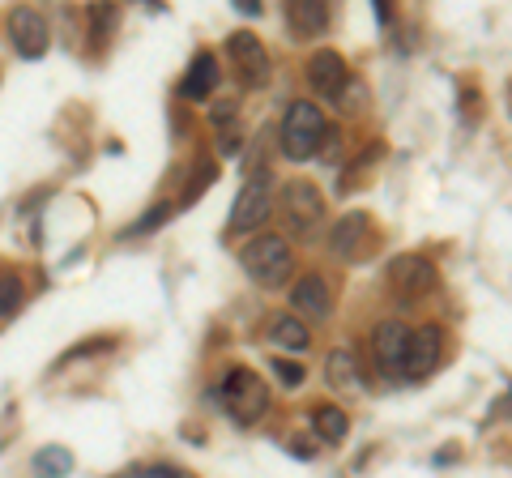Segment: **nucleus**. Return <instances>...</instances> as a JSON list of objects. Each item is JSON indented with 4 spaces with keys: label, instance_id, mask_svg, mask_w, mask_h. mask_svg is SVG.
Masks as SVG:
<instances>
[{
    "label": "nucleus",
    "instance_id": "obj_1",
    "mask_svg": "<svg viewBox=\"0 0 512 478\" xmlns=\"http://www.w3.org/2000/svg\"><path fill=\"white\" fill-rule=\"evenodd\" d=\"M320 141H325V116L312 103H291L282 116V154L295 158V163H308L320 154Z\"/></svg>",
    "mask_w": 512,
    "mask_h": 478
},
{
    "label": "nucleus",
    "instance_id": "obj_2",
    "mask_svg": "<svg viewBox=\"0 0 512 478\" xmlns=\"http://www.w3.org/2000/svg\"><path fill=\"white\" fill-rule=\"evenodd\" d=\"M239 261H244L248 278H252V282H261V286H269V291H278V286L291 282V269H295L291 248H286V239H278V235L252 239Z\"/></svg>",
    "mask_w": 512,
    "mask_h": 478
},
{
    "label": "nucleus",
    "instance_id": "obj_3",
    "mask_svg": "<svg viewBox=\"0 0 512 478\" xmlns=\"http://www.w3.org/2000/svg\"><path fill=\"white\" fill-rule=\"evenodd\" d=\"M222 406H227L239 423H256L265 414V406H269L265 380L256 372H248V368H235L227 376V385H222Z\"/></svg>",
    "mask_w": 512,
    "mask_h": 478
},
{
    "label": "nucleus",
    "instance_id": "obj_4",
    "mask_svg": "<svg viewBox=\"0 0 512 478\" xmlns=\"http://www.w3.org/2000/svg\"><path fill=\"white\" fill-rule=\"evenodd\" d=\"M389 286L402 299H423L436 291V265H431L427 257H414V252H406V257H393L389 261Z\"/></svg>",
    "mask_w": 512,
    "mask_h": 478
},
{
    "label": "nucleus",
    "instance_id": "obj_5",
    "mask_svg": "<svg viewBox=\"0 0 512 478\" xmlns=\"http://www.w3.org/2000/svg\"><path fill=\"white\" fill-rule=\"evenodd\" d=\"M282 214H286V222H291V231L308 235V231H316V222L325 218V197H320L312 184L295 180V184L282 188Z\"/></svg>",
    "mask_w": 512,
    "mask_h": 478
},
{
    "label": "nucleus",
    "instance_id": "obj_6",
    "mask_svg": "<svg viewBox=\"0 0 512 478\" xmlns=\"http://www.w3.org/2000/svg\"><path fill=\"white\" fill-rule=\"evenodd\" d=\"M406 346H410V329L402 321H380L372 333V355H376V368L384 376H397L406 363Z\"/></svg>",
    "mask_w": 512,
    "mask_h": 478
},
{
    "label": "nucleus",
    "instance_id": "obj_7",
    "mask_svg": "<svg viewBox=\"0 0 512 478\" xmlns=\"http://www.w3.org/2000/svg\"><path fill=\"white\" fill-rule=\"evenodd\" d=\"M440 350H444V333H440V325H423V329H414V333H410V346H406V363H402V372H406L410 380H423L427 372H436Z\"/></svg>",
    "mask_w": 512,
    "mask_h": 478
},
{
    "label": "nucleus",
    "instance_id": "obj_8",
    "mask_svg": "<svg viewBox=\"0 0 512 478\" xmlns=\"http://www.w3.org/2000/svg\"><path fill=\"white\" fill-rule=\"evenodd\" d=\"M269 184L265 180H248L244 188H239V197H235V205H231V222L227 227L231 231H256L261 222L269 218Z\"/></svg>",
    "mask_w": 512,
    "mask_h": 478
},
{
    "label": "nucleus",
    "instance_id": "obj_9",
    "mask_svg": "<svg viewBox=\"0 0 512 478\" xmlns=\"http://www.w3.org/2000/svg\"><path fill=\"white\" fill-rule=\"evenodd\" d=\"M9 39H13V47H18V56L39 60L47 52V22L35 9H18L9 18Z\"/></svg>",
    "mask_w": 512,
    "mask_h": 478
},
{
    "label": "nucleus",
    "instance_id": "obj_10",
    "mask_svg": "<svg viewBox=\"0 0 512 478\" xmlns=\"http://www.w3.org/2000/svg\"><path fill=\"white\" fill-rule=\"evenodd\" d=\"M308 82L316 94H325V99H338V94L346 90L350 73H346V60L338 52H316L308 60Z\"/></svg>",
    "mask_w": 512,
    "mask_h": 478
},
{
    "label": "nucleus",
    "instance_id": "obj_11",
    "mask_svg": "<svg viewBox=\"0 0 512 478\" xmlns=\"http://www.w3.org/2000/svg\"><path fill=\"white\" fill-rule=\"evenodd\" d=\"M227 52H231V60L239 69H244V82H265L269 77V56H265V47H261V39L256 35H248V30H235L231 35V43H227Z\"/></svg>",
    "mask_w": 512,
    "mask_h": 478
},
{
    "label": "nucleus",
    "instance_id": "obj_12",
    "mask_svg": "<svg viewBox=\"0 0 512 478\" xmlns=\"http://www.w3.org/2000/svg\"><path fill=\"white\" fill-rule=\"evenodd\" d=\"M291 304H295V312L312 316V321H325V316H329V308H333V299H329V286H325V278H320V274L299 278V282H295V291H291Z\"/></svg>",
    "mask_w": 512,
    "mask_h": 478
},
{
    "label": "nucleus",
    "instance_id": "obj_13",
    "mask_svg": "<svg viewBox=\"0 0 512 478\" xmlns=\"http://www.w3.org/2000/svg\"><path fill=\"white\" fill-rule=\"evenodd\" d=\"M363 235H367V214H346V218L333 222V231H329V252H333L338 261H355Z\"/></svg>",
    "mask_w": 512,
    "mask_h": 478
},
{
    "label": "nucleus",
    "instance_id": "obj_14",
    "mask_svg": "<svg viewBox=\"0 0 512 478\" xmlns=\"http://www.w3.org/2000/svg\"><path fill=\"white\" fill-rule=\"evenodd\" d=\"M286 18H291L299 35H320V30L329 26V5H320V0H291Z\"/></svg>",
    "mask_w": 512,
    "mask_h": 478
},
{
    "label": "nucleus",
    "instance_id": "obj_15",
    "mask_svg": "<svg viewBox=\"0 0 512 478\" xmlns=\"http://www.w3.org/2000/svg\"><path fill=\"white\" fill-rule=\"evenodd\" d=\"M269 342L274 346H282V350H291V355H299V350H308L312 346V333H308V325L299 321V316H278L274 321V329H269Z\"/></svg>",
    "mask_w": 512,
    "mask_h": 478
},
{
    "label": "nucleus",
    "instance_id": "obj_16",
    "mask_svg": "<svg viewBox=\"0 0 512 478\" xmlns=\"http://www.w3.org/2000/svg\"><path fill=\"white\" fill-rule=\"evenodd\" d=\"M312 432L325 440V444H342L346 440V432H350V419H346V410H338V406H312Z\"/></svg>",
    "mask_w": 512,
    "mask_h": 478
},
{
    "label": "nucleus",
    "instance_id": "obj_17",
    "mask_svg": "<svg viewBox=\"0 0 512 478\" xmlns=\"http://www.w3.org/2000/svg\"><path fill=\"white\" fill-rule=\"evenodd\" d=\"M325 368H329V385L338 389V393H355V389L363 385V376H359V359L350 355V350H333Z\"/></svg>",
    "mask_w": 512,
    "mask_h": 478
},
{
    "label": "nucleus",
    "instance_id": "obj_18",
    "mask_svg": "<svg viewBox=\"0 0 512 478\" xmlns=\"http://www.w3.org/2000/svg\"><path fill=\"white\" fill-rule=\"evenodd\" d=\"M218 86V60L210 52H201L197 60H192L188 69V82H184V99H205Z\"/></svg>",
    "mask_w": 512,
    "mask_h": 478
},
{
    "label": "nucleus",
    "instance_id": "obj_19",
    "mask_svg": "<svg viewBox=\"0 0 512 478\" xmlns=\"http://www.w3.org/2000/svg\"><path fill=\"white\" fill-rule=\"evenodd\" d=\"M35 474L39 478H64V474H73V453L60 449V444H47V449L35 453Z\"/></svg>",
    "mask_w": 512,
    "mask_h": 478
},
{
    "label": "nucleus",
    "instance_id": "obj_20",
    "mask_svg": "<svg viewBox=\"0 0 512 478\" xmlns=\"http://www.w3.org/2000/svg\"><path fill=\"white\" fill-rule=\"evenodd\" d=\"M22 304V282L13 274H0V316H13Z\"/></svg>",
    "mask_w": 512,
    "mask_h": 478
},
{
    "label": "nucleus",
    "instance_id": "obj_21",
    "mask_svg": "<svg viewBox=\"0 0 512 478\" xmlns=\"http://www.w3.org/2000/svg\"><path fill=\"white\" fill-rule=\"evenodd\" d=\"M274 376L282 380L286 389H299V385H303V376H308V372H303L299 363H291V359H274Z\"/></svg>",
    "mask_w": 512,
    "mask_h": 478
},
{
    "label": "nucleus",
    "instance_id": "obj_22",
    "mask_svg": "<svg viewBox=\"0 0 512 478\" xmlns=\"http://www.w3.org/2000/svg\"><path fill=\"white\" fill-rule=\"evenodd\" d=\"M137 478H188L180 466H167V461H154V466H141Z\"/></svg>",
    "mask_w": 512,
    "mask_h": 478
},
{
    "label": "nucleus",
    "instance_id": "obj_23",
    "mask_svg": "<svg viewBox=\"0 0 512 478\" xmlns=\"http://www.w3.org/2000/svg\"><path fill=\"white\" fill-rule=\"evenodd\" d=\"M363 99H367V94H363V86H359V82H346V90L338 94L342 111H359V107H363Z\"/></svg>",
    "mask_w": 512,
    "mask_h": 478
},
{
    "label": "nucleus",
    "instance_id": "obj_24",
    "mask_svg": "<svg viewBox=\"0 0 512 478\" xmlns=\"http://www.w3.org/2000/svg\"><path fill=\"white\" fill-rule=\"evenodd\" d=\"M167 214H171V205H154V214H146V218H141L133 231H150V227H158V222H163Z\"/></svg>",
    "mask_w": 512,
    "mask_h": 478
},
{
    "label": "nucleus",
    "instance_id": "obj_25",
    "mask_svg": "<svg viewBox=\"0 0 512 478\" xmlns=\"http://www.w3.org/2000/svg\"><path fill=\"white\" fill-rule=\"evenodd\" d=\"M235 9L248 13V18H261V5H256V0H235Z\"/></svg>",
    "mask_w": 512,
    "mask_h": 478
},
{
    "label": "nucleus",
    "instance_id": "obj_26",
    "mask_svg": "<svg viewBox=\"0 0 512 478\" xmlns=\"http://www.w3.org/2000/svg\"><path fill=\"white\" fill-rule=\"evenodd\" d=\"M291 453H295V457H312V449H308V440H295V444H291Z\"/></svg>",
    "mask_w": 512,
    "mask_h": 478
}]
</instances>
